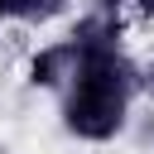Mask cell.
<instances>
[{
    "label": "cell",
    "mask_w": 154,
    "mask_h": 154,
    "mask_svg": "<svg viewBox=\"0 0 154 154\" xmlns=\"http://www.w3.org/2000/svg\"><path fill=\"white\" fill-rule=\"evenodd\" d=\"M149 87H154V77H149Z\"/></svg>",
    "instance_id": "5"
},
{
    "label": "cell",
    "mask_w": 154,
    "mask_h": 154,
    "mask_svg": "<svg viewBox=\"0 0 154 154\" xmlns=\"http://www.w3.org/2000/svg\"><path fill=\"white\" fill-rule=\"evenodd\" d=\"M135 5H140V10H144V14H154V0H135Z\"/></svg>",
    "instance_id": "3"
},
{
    "label": "cell",
    "mask_w": 154,
    "mask_h": 154,
    "mask_svg": "<svg viewBox=\"0 0 154 154\" xmlns=\"http://www.w3.org/2000/svg\"><path fill=\"white\" fill-rule=\"evenodd\" d=\"M72 63H77V53H72V43L63 38V43L43 48V53L29 63V82H34V87H63L67 72H72Z\"/></svg>",
    "instance_id": "1"
},
{
    "label": "cell",
    "mask_w": 154,
    "mask_h": 154,
    "mask_svg": "<svg viewBox=\"0 0 154 154\" xmlns=\"http://www.w3.org/2000/svg\"><path fill=\"white\" fill-rule=\"evenodd\" d=\"M63 5H67V0H10V14H14V19L38 24V19H53Z\"/></svg>",
    "instance_id": "2"
},
{
    "label": "cell",
    "mask_w": 154,
    "mask_h": 154,
    "mask_svg": "<svg viewBox=\"0 0 154 154\" xmlns=\"http://www.w3.org/2000/svg\"><path fill=\"white\" fill-rule=\"evenodd\" d=\"M5 14H10V0H0V19H5Z\"/></svg>",
    "instance_id": "4"
}]
</instances>
